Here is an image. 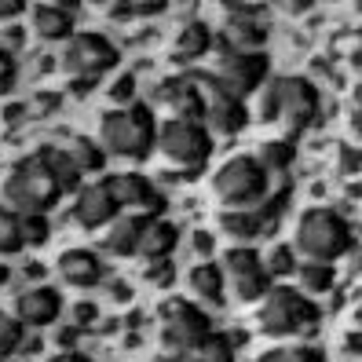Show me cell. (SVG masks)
<instances>
[{
    "mask_svg": "<svg viewBox=\"0 0 362 362\" xmlns=\"http://www.w3.org/2000/svg\"><path fill=\"white\" fill-rule=\"evenodd\" d=\"M322 114V95L300 74H274L260 88V121L279 124V139L296 143Z\"/></svg>",
    "mask_w": 362,
    "mask_h": 362,
    "instance_id": "1",
    "label": "cell"
},
{
    "mask_svg": "<svg viewBox=\"0 0 362 362\" xmlns=\"http://www.w3.org/2000/svg\"><path fill=\"white\" fill-rule=\"evenodd\" d=\"M293 252L308 264H337L355 249V223L333 205L304 209L293 227Z\"/></svg>",
    "mask_w": 362,
    "mask_h": 362,
    "instance_id": "2",
    "label": "cell"
},
{
    "mask_svg": "<svg viewBox=\"0 0 362 362\" xmlns=\"http://www.w3.org/2000/svg\"><path fill=\"white\" fill-rule=\"evenodd\" d=\"M59 198H62V187L37 151L0 173V205L11 209L15 216H48L59 205Z\"/></svg>",
    "mask_w": 362,
    "mask_h": 362,
    "instance_id": "3",
    "label": "cell"
},
{
    "mask_svg": "<svg viewBox=\"0 0 362 362\" xmlns=\"http://www.w3.org/2000/svg\"><path fill=\"white\" fill-rule=\"evenodd\" d=\"M154 136H158V117L151 103H129V106H110L99 117V151L106 158H121V161H143L154 151Z\"/></svg>",
    "mask_w": 362,
    "mask_h": 362,
    "instance_id": "4",
    "label": "cell"
},
{
    "mask_svg": "<svg viewBox=\"0 0 362 362\" xmlns=\"http://www.w3.org/2000/svg\"><path fill=\"white\" fill-rule=\"evenodd\" d=\"M121 62V48L99 30H74L70 40H62L59 74L77 95H84Z\"/></svg>",
    "mask_w": 362,
    "mask_h": 362,
    "instance_id": "5",
    "label": "cell"
},
{
    "mask_svg": "<svg viewBox=\"0 0 362 362\" xmlns=\"http://www.w3.org/2000/svg\"><path fill=\"white\" fill-rule=\"evenodd\" d=\"M322 322V308L311 296L296 293L293 286H271L267 296L257 308V326L264 337L274 340H289V337H304L311 329H318Z\"/></svg>",
    "mask_w": 362,
    "mask_h": 362,
    "instance_id": "6",
    "label": "cell"
},
{
    "mask_svg": "<svg viewBox=\"0 0 362 362\" xmlns=\"http://www.w3.org/2000/svg\"><path fill=\"white\" fill-rule=\"evenodd\" d=\"M267 194H271V176L252 161V154L227 158L212 176V198L220 202V209H249L260 205Z\"/></svg>",
    "mask_w": 362,
    "mask_h": 362,
    "instance_id": "7",
    "label": "cell"
},
{
    "mask_svg": "<svg viewBox=\"0 0 362 362\" xmlns=\"http://www.w3.org/2000/svg\"><path fill=\"white\" fill-rule=\"evenodd\" d=\"M154 151L165 165L180 173H202L212 158V136L202 121H161L154 136Z\"/></svg>",
    "mask_w": 362,
    "mask_h": 362,
    "instance_id": "8",
    "label": "cell"
},
{
    "mask_svg": "<svg viewBox=\"0 0 362 362\" xmlns=\"http://www.w3.org/2000/svg\"><path fill=\"white\" fill-rule=\"evenodd\" d=\"M289 205V187H282L279 194H271L260 202V205H249V209H220L216 212V227L227 234L230 242H257V238H267V234H274V227H279L282 212Z\"/></svg>",
    "mask_w": 362,
    "mask_h": 362,
    "instance_id": "9",
    "label": "cell"
},
{
    "mask_svg": "<svg viewBox=\"0 0 362 362\" xmlns=\"http://www.w3.org/2000/svg\"><path fill=\"white\" fill-rule=\"evenodd\" d=\"M212 315L198 304L183 300V296H168L158 308V340H161V355H173L187 344L202 340L205 333H212Z\"/></svg>",
    "mask_w": 362,
    "mask_h": 362,
    "instance_id": "10",
    "label": "cell"
},
{
    "mask_svg": "<svg viewBox=\"0 0 362 362\" xmlns=\"http://www.w3.org/2000/svg\"><path fill=\"white\" fill-rule=\"evenodd\" d=\"M271 77V62L264 52H230V48H220L216 55V66H212L209 81L220 84V88L234 99H249L264 88V81Z\"/></svg>",
    "mask_w": 362,
    "mask_h": 362,
    "instance_id": "11",
    "label": "cell"
},
{
    "mask_svg": "<svg viewBox=\"0 0 362 362\" xmlns=\"http://www.w3.org/2000/svg\"><path fill=\"white\" fill-rule=\"evenodd\" d=\"M223 271V286L234 293L238 304H260L271 289V274L264 267V257L252 245H230L216 260Z\"/></svg>",
    "mask_w": 362,
    "mask_h": 362,
    "instance_id": "12",
    "label": "cell"
},
{
    "mask_svg": "<svg viewBox=\"0 0 362 362\" xmlns=\"http://www.w3.org/2000/svg\"><path fill=\"white\" fill-rule=\"evenodd\" d=\"M106 190L117 205V212H139V216H161L165 212V194L158 183L143 173H110L103 176Z\"/></svg>",
    "mask_w": 362,
    "mask_h": 362,
    "instance_id": "13",
    "label": "cell"
},
{
    "mask_svg": "<svg viewBox=\"0 0 362 362\" xmlns=\"http://www.w3.org/2000/svg\"><path fill=\"white\" fill-rule=\"evenodd\" d=\"M198 84H202V99H205V117H202V124L209 129V136H212V139H216V136H238L245 124H249L245 103L234 99V95H227L220 84H212L209 74H202Z\"/></svg>",
    "mask_w": 362,
    "mask_h": 362,
    "instance_id": "14",
    "label": "cell"
},
{
    "mask_svg": "<svg viewBox=\"0 0 362 362\" xmlns=\"http://www.w3.org/2000/svg\"><path fill=\"white\" fill-rule=\"evenodd\" d=\"M154 103L168 114L165 121H202L205 117V99H202V84L190 74L165 77L154 88Z\"/></svg>",
    "mask_w": 362,
    "mask_h": 362,
    "instance_id": "15",
    "label": "cell"
},
{
    "mask_svg": "<svg viewBox=\"0 0 362 362\" xmlns=\"http://www.w3.org/2000/svg\"><path fill=\"white\" fill-rule=\"evenodd\" d=\"M220 40L230 52H264L267 26L260 18V8H245V4H227L223 8V26Z\"/></svg>",
    "mask_w": 362,
    "mask_h": 362,
    "instance_id": "16",
    "label": "cell"
},
{
    "mask_svg": "<svg viewBox=\"0 0 362 362\" xmlns=\"http://www.w3.org/2000/svg\"><path fill=\"white\" fill-rule=\"evenodd\" d=\"M121 216L110 190H106V180H95V183H84L77 194H74V205H70V220L81 227V230H106L114 220Z\"/></svg>",
    "mask_w": 362,
    "mask_h": 362,
    "instance_id": "17",
    "label": "cell"
},
{
    "mask_svg": "<svg viewBox=\"0 0 362 362\" xmlns=\"http://www.w3.org/2000/svg\"><path fill=\"white\" fill-rule=\"evenodd\" d=\"M62 315V293L55 286H30L15 296V322L23 329H45Z\"/></svg>",
    "mask_w": 362,
    "mask_h": 362,
    "instance_id": "18",
    "label": "cell"
},
{
    "mask_svg": "<svg viewBox=\"0 0 362 362\" xmlns=\"http://www.w3.org/2000/svg\"><path fill=\"white\" fill-rule=\"evenodd\" d=\"M55 271H59V279L74 289H95L106 279V264L95 249H66L55 260Z\"/></svg>",
    "mask_w": 362,
    "mask_h": 362,
    "instance_id": "19",
    "label": "cell"
},
{
    "mask_svg": "<svg viewBox=\"0 0 362 362\" xmlns=\"http://www.w3.org/2000/svg\"><path fill=\"white\" fill-rule=\"evenodd\" d=\"M30 33L40 45H62L74 37V8L70 4H33L26 8Z\"/></svg>",
    "mask_w": 362,
    "mask_h": 362,
    "instance_id": "20",
    "label": "cell"
},
{
    "mask_svg": "<svg viewBox=\"0 0 362 362\" xmlns=\"http://www.w3.org/2000/svg\"><path fill=\"white\" fill-rule=\"evenodd\" d=\"M212 48H216V33H212L209 23L202 18H190L183 23L173 37V48H168V59L176 62V66H194L198 59H205Z\"/></svg>",
    "mask_w": 362,
    "mask_h": 362,
    "instance_id": "21",
    "label": "cell"
},
{
    "mask_svg": "<svg viewBox=\"0 0 362 362\" xmlns=\"http://www.w3.org/2000/svg\"><path fill=\"white\" fill-rule=\"evenodd\" d=\"M154 216H139V212H121V216L103 230V252L106 257H136L139 249V238L146 223H151Z\"/></svg>",
    "mask_w": 362,
    "mask_h": 362,
    "instance_id": "22",
    "label": "cell"
},
{
    "mask_svg": "<svg viewBox=\"0 0 362 362\" xmlns=\"http://www.w3.org/2000/svg\"><path fill=\"white\" fill-rule=\"evenodd\" d=\"M176 245H180V227L173 220H165V216H154L151 223H146V230H143L136 257L146 260V264H158V260L173 257Z\"/></svg>",
    "mask_w": 362,
    "mask_h": 362,
    "instance_id": "23",
    "label": "cell"
},
{
    "mask_svg": "<svg viewBox=\"0 0 362 362\" xmlns=\"http://www.w3.org/2000/svg\"><path fill=\"white\" fill-rule=\"evenodd\" d=\"M165 362H234V340L220 329L205 333L202 340H194V344H187L173 355H161Z\"/></svg>",
    "mask_w": 362,
    "mask_h": 362,
    "instance_id": "24",
    "label": "cell"
},
{
    "mask_svg": "<svg viewBox=\"0 0 362 362\" xmlns=\"http://www.w3.org/2000/svg\"><path fill=\"white\" fill-rule=\"evenodd\" d=\"M187 286H190V293H194L202 304H216V308H223V300H227L223 271H220L216 260H202V264L190 267V271H187Z\"/></svg>",
    "mask_w": 362,
    "mask_h": 362,
    "instance_id": "25",
    "label": "cell"
},
{
    "mask_svg": "<svg viewBox=\"0 0 362 362\" xmlns=\"http://www.w3.org/2000/svg\"><path fill=\"white\" fill-rule=\"evenodd\" d=\"M62 154H66V161L74 165L77 176H92V173H103L106 165V154L99 151V143L92 136H70L66 143H59Z\"/></svg>",
    "mask_w": 362,
    "mask_h": 362,
    "instance_id": "26",
    "label": "cell"
},
{
    "mask_svg": "<svg viewBox=\"0 0 362 362\" xmlns=\"http://www.w3.org/2000/svg\"><path fill=\"white\" fill-rule=\"evenodd\" d=\"M296 293H304V296H322V293H329L333 289V282H337V267L333 264H308V260H300L296 264Z\"/></svg>",
    "mask_w": 362,
    "mask_h": 362,
    "instance_id": "27",
    "label": "cell"
},
{
    "mask_svg": "<svg viewBox=\"0 0 362 362\" xmlns=\"http://www.w3.org/2000/svg\"><path fill=\"white\" fill-rule=\"evenodd\" d=\"M293 158H296V146L286 143V139H264V143H257V154H252V161H257L267 176L289 173Z\"/></svg>",
    "mask_w": 362,
    "mask_h": 362,
    "instance_id": "28",
    "label": "cell"
},
{
    "mask_svg": "<svg viewBox=\"0 0 362 362\" xmlns=\"http://www.w3.org/2000/svg\"><path fill=\"white\" fill-rule=\"evenodd\" d=\"M37 154H40V161L52 168V176H55L59 187H62V194H70V190H81V176L74 173V165L66 161V154H62V146H59V143L37 146Z\"/></svg>",
    "mask_w": 362,
    "mask_h": 362,
    "instance_id": "29",
    "label": "cell"
},
{
    "mask_svg": "<svg viewBox=\"0 0 362 362\" xmlns=\"http://www.w3.org/2000/svg\"><path fill=\"white\" fill-rule=\"evenodd\" d=\"M26 249L23 242V223L11 209L0 205V257H18V252Z\"/></svg>",
    "mask_w": 362,
    "mask_h": 362,
    "instance_id": "30",
    "label": "cell"
},
{
    "mask_svg": "<svg viewBox=\"0 0 362 362\" xmlns=\"http://www.w3.org/2000/svg\"><path fill=\"white\" fill-rule=\"evenodd\" d=\"M260 257H264V267H267L271 279H286V274H293V271H296V264H300L289 242H274L267 252H260Z\"/></svg>",
    "mask_w": 362,
    "mask_h": 362,
    "instance_id": "31",
    "label": "cell"
},
{
    "mask_svg": "<svg viewBox=\"0 0 362 362\" xmlns=\"http://www.w3.org/2000/svg\"><path fill=\"white\" fill-rule=\"evenodd\" d=\"M257 362H326V355L311 344H282V348L257 355Z\"/></svg>",
    "mask_w": 362,
    "mask_h": 362,
    "instance_id": "32",
    "label": "cell"
},
{
    "mask_svg": "<svg viewBox=\"0 0 362 362\" xmlns=\"http://www.w3.org/2000/svg\"><path fill=\"white\" fill-rule=\"evenodd\" d=\"M23 344H26V329L15 322V315L0 311V358L15 355V351L23 348Z\"/></svg>",
    "mask_w": 362,
    "mask_h": 362,
    "instance_id": "33",
    "label": "cell"
},
{
    "mask_svg": "<svg viewBox=\"0 0 362 362\" xmlns=\"http://www.w3.org/2000/svg\"><path fill=\"white\" fill-rule=\"evenodd\" d=\"M18 223H23V242L26 245H45L48 242V234H52L48 216H18Z\"/></svg>",
    "mask_w": 362,
    "mask_h": 362,
    "instance_id": "34",
    "label": "cell"
},
{
    "mask_svg": "<svg viewBox=\"0 0 362 362\" xmlns=\"http://www.w3.org/2000/svg\"><path fill=\"white\" fill-rule=\"evenodd\" d=\"M106 99H110L114 106H129L136 103V74H121L110 88H106Z\"/></svg>",
    "mask_w": 362,
    "mask_h": 362,
    "instance_id": "35",
    "label": "cell"
},
{
    "mask_svg": "<svg viewBox=\"0 0 362 362\" xmlns=\"http://www.w3.org/2000/svg\"><path fill=\"white\" fill-rule=\"evenodd\" d=\"M143 279L151 282V286H158V289H168V286H173V279H176V267H173V260H158V264H146Z\"/></svg>",
    "mask_w": 362,
    "mask_h": 362,
    "instance_id": "36",
    "label": "cell"
},
{
    "mask_svg": "<svg viewBox=\"0 0 362 362\" xmlns=\"http://www.w3.org/2000/svg\"><path fill=\"white\" fill-rule=\"evenodd\" d=\"M95 322H99V304L77 300V304L70 308V326H74V329H88V326H95Z\"/></svg>",
    "mask_w": 362,
    "mask_h": 362,
    "instance_id": "37",
    "label": "cell"
},
{
    "mask_svg": "<svg viewBox=\"0 0 362 362\" xmlns=\"http://www.w3.org/2000/svg\"><path fill=\"white\" fill-rule=\"evenodd\" d=\"M15 81H18V59L0 48V95H8L15 88Z\"/></svg>",
    "mask_w": 362,
    "mask_h": 362,
    "instance_id": "38",
    "label": "cell"
},
{
    "mask_svg": "<svg viewBox=\"0 0 362 362\" xmlns=\"http://www.w3.org/2000/svg\"><path fill=\"white\" fill-rule=\"evenodd\" d=\"M190 245H194V252H198V257L212 260V252H216V234L202 227V230H194V234H190Z\"/></svg>",
    "mask_w": 362,
    "mask_h": 362,
    "instance_id": "39",
    "label": "cell"
},
{
    "mask_svg": "<svg viewBox=\"0 0 362 362\" xmlns=\"http://www.w3.org/2000/svg\"><path fill=\"white\" fill-rule=\"evenodd\" d=\"M165 4L161 0H129V15L132 18H151V15H161Z\"/></svg>",
    "mask_w": 362,
    "mask_h": 362,
    "instance_id": "40",
    "label": "cell"
},
{
    "mask_svg": "<svg viewBox=\"0 0 362 362\" xmlns=\"http://www.w3.org/2000/svg\"><path fill=\"white\" fill-rule=\"evenodd\" d=\"M26 15V4L23 0H0V23H11V18Z\"/></svg>",
    "mask_w": 362,
    "mask_h": 362,
    "instance_id": "41",
    "label": "cell"
},
{
    "mask_svg": "<svg viewBox=\"0 0 362 362\" xmlns=\"http://www.w3.org/2000/svg\"><path fill=\"white\" fill-rule=\"evenodd\" d=\"M340 168H344V176H355V168H358V151L355 146H340Z\"/></svg>",
    "mask_w": 362,
    "mask_h": 362,
    "instance_id": "42",
    "label": "cell"
},
{
    "mask_svg": "<svg viewBox=\"0 0 362 362\" xmlns=\"http://www.w3.org/2000/svg\"><path fill=\"white\" fill-rule=\"evenodd\" d=\"M110 300H117V304H129V300H132V289L124 286V282H114V286H110Z\"/></svg>",
    "mask_w": 362,
    "mask_h": 362,
    "instance_id": "43",
    "label": "cell"
},
{
    "mask_svg": "<svg viewBox=\"0 0 362 362\" xmlns=\"http://www.w3.org/2000/svg\"><path fill=\"white\" fill-rule=\"evenodd\" d=\"M48 362H92L84 351H59V355H52Z\"/></svg>",
    "mask_w": 362,
    "mask_h": 362,
    "instance_id": "44",
    "label": "cell"
},
{
    "mask_svg": "<svg viewBox=\"0 0 362 362\" xmlns=\"http://www.w3.org/2000/svg\"><path fill=\"white\" fill-rule=\"evenodd\" d=\"M18 117H23V106H8L4 110V121H18Z\"/></svg>",
    "mask_w": 362,
    "mask_h": 362,
    "instance_id": "45",
    "label": "cell"
},
{
    "mask_svg": "<svg viewBox=\"0 0 362 362\" xmlns=\"http://www.w3.org/2000/svg\"><path fill=\"white\" fill-rule=\"evenodd\" d=\"M8 282H11V267L0 264V286H8Z\"/></svg>",
    "mask_w": 362,
    "mask_h": 362,
    "instance_id": "46",
    "label": "cell"
},
{
    "mask_svg": "<svg viewBox=\"0 0 362 362\" xmlns=\"http://www.w3.org/2000/svg\"><path fill=\"white\" fill-rule=\"evenodd\" d=\"M26 274H30V279H45V267H37V264H30V267H26Z\"/></svg>",
    "mask_w": 362,
    "mask_h": 362,
    "instance_id": "47",
    "label": "cell"
},
{
    "mask_svg": "<svg viewBox=\"0 0 362 362\" xmlns=\"http://www.w3.org/2000/svg\"><path fill=\"white\" fill-rule=\"evenodd\" d=\"M0 362H4V358H0Z\"/></svg>",
    "mask_w": 362,
    "mask_h": 362,
    "instance_id": "48",
    "label": "cell"
}]
</instances>
